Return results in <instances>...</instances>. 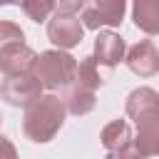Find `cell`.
<instances>
[{"mask_svg":"<svg viewBox=\"0 0 159 159\" xmlns=\"http://www.w3.org/2000/svg\"><path fill=\"white\" fill-rule=\"evenodd\" d=\"M124 12V0H92L84 10V22L89 27L97 25H117Z\"/></svg>","mask_w":159,"mask_h":159,"instance_id":"obj_3","label":"cell"},{"mask_svg":"<svg viewBox=\"0 0 159 159\" xmlns=\"http://www.w3.org/2000/svg\"><path fill=\"white\" fill-rule=\"evenodd\" d=\"M75 72V62L72 57L67 55H60V52H45L40 60H37V77L42 84L47 87H57V84H65Z\"/></svg>","mask_w":159,"mask_h":159,"instance_id":"obj_2","label":"cell"},{"mask_svg":"<svg viewBox=\"0 0 159 159\" xmlns=\"http://www.w3.org/2000/svg\"><path fill=\"white\" fill-rule=\"evenodd\" d=\"M22 5H25V12L32 17V20H45L47 17V12H50V7H52V0H22Z\"/></svg>","mask_w":159,"mask_h":159,"instance_id":"obj_9","label":"cell"},{"mask_svg":"<svg viewBox=\"0 0 159 159\" xmlns=\"http://www.w3.org/2000/svg\"><path fill=\"white\" fill-rule=\"evenodd\" d=\"M62 122V104L57 97H42L30 112H27V122H25V132L35 139V142H47L55 129Z\"/></svg>","mask_w":159,"mask_h":159,"instance_id":"obj_1","label":"cell"},{"mask_svg":"<svg viewBox=\"0 0 159 159\" xmlns=\"http://www.w3.org/2000/svg\"><path fill=\"white\" fill-rule=\"evenodd\" d=\"M122 52H124V45H122V40L117 35L104 32V35L97 37V60L102 65H117Z\"/></svg>","mask_w":159,"mask_h":159,"instance_id":"obj_8","label":"cell"},{"mask_svg":"<svg viewBox=\"0 0 159 159\" xmlns=\"http://www.w3.org/2000/svg\"><path fill=\"white\" fill-rule=\"evenodd\" d=\"M50 37L55 45L60 47H72L75 42H80L82 37V27L77 20L72 17H57L55 22H50Z\"/></svg>","mask_w":159,"mask_h":159,"instance_id":"obj_4","label":"cell"},{"mask_svg":"<svg viewBox=\"0 0 159 159\" xmlns=\"http://www.w3.org/2000/svg\"><path fill=\"white\" fill-rule=\"evenodd\" d=\"M0 2H15V0H0Z\"/></svg>","mask_w":159,"mask_h":159,"instance_id":"obj_13","label":"cell"},{"mask_svg":"<svg viewBox=\"0 0 159 159\" xmlns=\"http://www.w3.org/2000/svg\"><path fill=\"white\" fill-rule=\"evenodd\" d=\"M7 42H12V45L22 42V32H20L15 25H5V22H0V47H7Z\"/></svg>","mask_w":159,"mask_h":159,"instance_id":"obj_10","label":"cell"},{"mask_svg":"<svg viewBox=\"0 0 159 159\" xmlns=\"http://www.w3.org/2000/svg\"><path fill=\"white\" fill-rule=\"evenodd\" d=\"M134 20L147 32H159V0H134Z\"/></svg>","mask_w":159,"mask_h":159,"instance_id":"obj_7","label":"cell"},{"mask_svg":"<svg viewBox=\"0 0 159 159\" xmlns=\"http://www.w3.org/2000/svg\"><path fill=\"white\" fill-rule=\"evenodd\" d=\"M0 159H15V152H12V147L0 137Z\"/></svg>","mask_w":159,"mask_h":159,"instance_id":"obj_12","label":"cell"},{"mask_svg":"<svg viewBox=\"0 0 159 159\" xmlns=\"http://www.w3.org/2000/svg\"><path fill=\"white\" fill-rule=\"evenodd\" d=\"M129 67L134 72L144 75V77L154 75L159 70V55H157V50L149 42H142V45L132 47V52H129Z\"/></svg>","mask_w":159,"mask_h":159,"instance_id":"obj_5","label":"cell"},{"mask_svg":"<svg viewBox=\"0 0 159 159\" xmlns=\"http://www.w3.org/2000/svg\"><path fill=\"white\" fill-rule=\"evenodd\" d=\"M32 60H35V55L17 42L12 47H2V62H0V67L7 75H15V72H25L32 65Z\"/></svg>","mask_w":159,"mask_h":159,"instance_id":"obj_6","label":"cell"},{"mask_svg":"<svg viewBox=\"0 0 159 159\" xmlns=\"http://www.w3.org/2000/svg\"><path fill=\"white\" fill-rule=\"evenodd\" d=\"M57 5H60V10L72 12V10H77V7L82 5V0H57Z\"/></svg>","mask_w":159,"mask_h":159,"instance_id":"obj_11","label":"cell"}]
</instances>
